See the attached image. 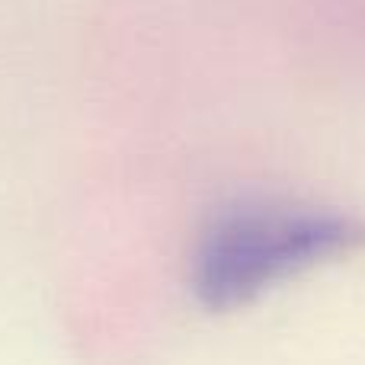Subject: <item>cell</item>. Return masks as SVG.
I'll return each instance as SVG.
<instances>
[{"mask_svg":"<svg viewBox=\"0 0 365 365\" xmlns=\"http://www.w3.org/2000/svg\"><path fill=\"white\" fill-rule=\"evenodd\" d=\"M365 250V218L336 205L250 199L199 234L189 282L205 308L231 311L324 263Z\"/></svg>","mask_w":365,"mask_h":365,"instance_id":"1","label":"cell"}]
</instances>
